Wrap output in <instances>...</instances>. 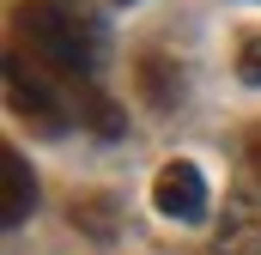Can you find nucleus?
I'll return each mask as SVG.
<instances>
[{
	"instance_id": "obj_1",
	"label": "nucleus",
	"mask_w": 261,
	"mask_h": 255,
	"mask_svg": "<svg viewBox=\"0 0 261 255\" xmlns=\"http://www.w3.org/2000/svg\"><path fill=\"white\" fill-rule=\"evenodd\" d=\"M12 49L73 85H97L110 61V24L91 0H24L12 12Z\"/></svg>"
},
{
	"instance_id": "obj_2",
	"label": "nucleus",
	"mask_w": 261,
	"mask_h": 255,
	"mask_svg": "<svg viewBox=\"0 0 261 255\" xmlns=\"http://www.w3.org/2000/svg\"><path fill=\"white\" fill-rule=\"evenodd\" d=\"M152 207H158L164 219H176V225H200V219H206V176H200V164L170 158V164L152 176Z\"/></svg>"
},
{
	"instance_id": "obj_3",
	"label": "nucleus",
	"mask_w": 261,
	"mask_h": 255,
	"mask_svg": "<svg viewBox=\"0 0 261 255\" xmlns=\"http://www.w3.org/2000/svg\"><path fill=\"white\" fill-rule=\"evenodd\" d=\"M213 255H261V194L243 189L231 194V207H225V225H219V243Z\"/></svg>"
},
{
	"instance_id": "obj_4",
	"label": "nucleus",
	"mask_w": 261,
	"mask_h": 255,
	"mask_svg": "<svg viewBox=\"0 0 261 255\" xmlns=\"http://www.w3.org/2000/svg\"><path fill=\"white\" fill-rule=\"evenodd\" d=\"M0 183H6V194H0V225L12 231V225H24L31 207H37V176H31V164H24L12 146H0Z\"/></svg>"
},
{
	"instance_id": "obj_5",
	"label": "nucleus",
	"mask_w": 261,
	"mask_h": 255,
	"mask_svg": "<svg viewBox=\"0 0 261 255\" xmlns=\"http://www.w3.org/2000/svg\"><path fill=\"white\" fill-rule=\"evenodd\" d=\"M237 79L261 85V31H243V43H237Z\"/></svg>"
},
{
	"instance_id": "obj_6",
	"label": "nucleus",
	"mask_w": 261,
	"mask_h": 255,
	"mask_svg": "<svg viewBox=\"0 0 261 255\" xmlns=\"http://www.w3.org/2000/svg\"><path fill=\"white\" fill-rule=\"evenodd\" d=\"M243 158H249V176L261 183V128H249V140H243Z\"/></svg>"
},
{
	"instance_id": "obj_7",
	"label": "nucleus",
	"mask_w": 261,
	"mask_h": 255,
	"mask_svg": "<svg viewBox=\"0 0 261 255\" xmlns=\"http://www.w3.org/2000/svg\"><path fill=\"white\" fill-rule=\"evenodd\" d=\"M110 6H134V0H110Z\"/></svg>"
}]
</instances>
